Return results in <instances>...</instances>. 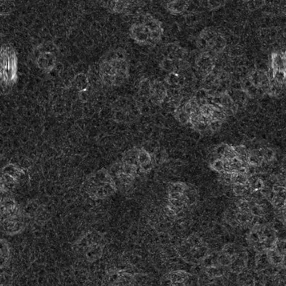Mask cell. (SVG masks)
Returning <instances> with one entry per match:
<instances>
[{"label":"cell","instance_id":"obj_13","mask_svg":"<svg viewBox=\"0 0 286 286\" xmlns=\"http://www.w3.org/2000/svg\"><path fill=\"white\" fill-rule=\"evenodd\" d=\"M110 11L116 14H130L135 9L133 3L127 1H111L106 4Z\"/></svg>","mask_w":286,"mask_h":286},{"label":"cell","instance_id":"obj_1","mask_svg":"<svg viewBox=\"0 0 286 286\" xmlns=\"http://www.w3.org/2000/svg\"><path fill=\"white\" fill-rule=\"evenodd\" d=\"M100 80L109 87L123 84L129 77V65L125 52L121 49L109 52L99 67Z\"/></svg>","mask_w":286,"mask_h":286},{"label":"cell","instance_id":"obj_3","mask_svg":"<svg viewBox=\"0 0 286 286\" xmlns=\"http://www.w3.org/2000/svg\"><path fill=\"white\" fill-rule=\"evenodd\" d=\"M84 189L89 197L94 200L104 199L117 191L113 178L106 169L91 175L85 181Z\"/></svg>","mask_w":286,"mask_h":286},{"label":"cell","instance_id":"obj_2","mask_svg":"<svg viewBox=\"0 0 286 286\" xmlns=\"http://www.w3.org/2000/svg\"><path fill=\"white\" fill-rule=\"evenodd\" d=\"M163 34L161 23L147 14L132 25L130 35L141 46H153L161 40Z\"/></svg>","mask_w":286,"mask_h":286},{"label":"cell","instance_id":"obj_14","mask_svg":"<svg viewBox=\"0 0 286 286\" xmlns=\"http://www.w3.org/2000/svg\"><path fill=\"white\" fill-rule=\"evenodd\" d=\"M165 83L173 89H182L186 85V78L178 72H171L166 76Z\"/></svg>","mask_w":286,"mask_h":286},{"label":"cell","instance_id":"obj_5","mask_svg":"<svg viewBox=\"0 0 286 286\" xmlns=\"http://www.w3.org/2000/svg\"><path fill=\"white\" fill-rule=\"evenodd\" d=\"M1 83L4 87H11L17 77V57L15 50L9 44L1 48Z\"/></svg>","mask_w":286,"mask_h":286},{"label":"cell","instance_id":"obj_4","mask_svg":"<svg viewBox=\"0 0 286 286\" xmlns=\"http://www.w3.org/2000/svg\"><path fill=\"white\" fill-rule=\"evenodd\" d=\"M178 252L184 261L196 264L209 254V248L200 237L192 235L178 247Z\"/></svg>","mask_w":286,"mask_h":286},{"label":"cell","instance_id":"obj_22","mask_svg":"<svg viewBox=\"0 0 286 286\" xmlns=\"http://www.w3.org/2000/svg\"><path fill=\"white\" fill-rule=\"evenodd\" d=\"M211 168L219 173L225 172L224 163L223 159H217L211 161L210 163Z\"/></svg>","mask_w":286,"mask_h":286},{"label":"cell","instance_id":"obj_6","mask_svg":"<svg viewBox=\"0 0 286 286\" xmlns=\"http://www.w3.org/2000/svg\"><path fill=\"white\" fill-rule=\"evenodd\" d=\"M198 48L201 52L209 53L217 57L224 50L226 40L214 28H206L200 33L197 40Z\"/></svg>","mask_w":286,"mask_h":286},{"label":"cell","instance_id":"obj_16","mask_svg":"<svg viewBox=\"0 0 286 286\" xmlns=\"http://www.w3.org/2000/svg\"><path fill=\"white\" fill-rule=\"evenodd\" d=\"M189 4L186 1H172L167 3V9L171 13L181 14L188 9Z\"/></svg>","mask_w":286,"mask_h":286},{"label":"cell","instance_id":"obj_10","mask_svg":"<svg viewBox=\"0 0 286 286\" xmlns=\"http://www.w3.org/2000/svg\"><path fill=\"white\" fill-rule=\"evenodd\" d=\"M165 285H186L198 283L194 275L182 271H174L165 276Z\"/></svg>","mask_w":286,"mask_h":286},{"label":"cell","instance_id":"obj_7","mask_svg":"<svg viewBox=\"0 0 286 286\" xmlns=\"http://www.w3.org/2000/svg\"><path fill=\"white\" fill-rule=\"evenodd\" d=\"M104 247V239L100 233H89L78 242L77 251L85 259L92 262L101 258Z\"/></svg>","mask_w":286,"mask_h":286},{"label":"cell","instance_id":"obj_15","mask_svg":"<svg viewBox=\"0 0 286 286\" xmlns=\"http://www.w3.org/2000/svg\"><path fill=\"white\" fill-rule=\"evenodd\" d=\"M271 71H285V56L282 52H275L272 54Z\"/></svg>","mask_w":286,"mask_h":286},{"label":"cell","instance_id":"obj_11","mask_svg":"<svg viewBox=\"0 0 286 286\" xmlns=\"http://www.w3.org/2000/svg\"><path fill=\"white\" fill-rule=\"evenodd\" d=\"M167 89L163 83L159 81L151 82V91L149 100L155 105H161L166 100Z\"/></svg>","mask_w":286,"mask_h":286},{"label":"cell","instance_id":"obj_20","mask_svg":"<svg viewBox=\"0 0 286 286\" xmlns=\"http://www.w3.org/2000/svg\"><path fill=\"white\" fill-rule=\"evenodd\" d=\"M175 116L180 123L186 124L189 122V115L187 114L184 108L183 104H181L178 108L175 109Z\"/></svg>","mask_w":286,"mask_h":286},{"label":"cell","instance_id":"obj_9","mask_svg":"<svg viewBox=\"0 0 286 286\" xmlns=\"http://www.w3.org/2000/svg\"><path fill=\"white\" fill-rule=\"evenodd\" d=\"M195 65L196 71L204 79L215 69L216 57L209 53L201 52L196 58Z\"/></svg>","mask_w":286,"mask_h":286},{"label":"cell","instance_id":"obj_17","mask_svg":"<svg viewBox=\"0 0 286 286\" xmlns=\"http://www.w3.org/2000/svg\"><path fill=\"white\" fill-rule=\"evenodd\" d=\"M74 83L76 88L80 93L87 91L89 87V79L84 74L80 73L74 79Z\"/></svg>","mask_w":286,"mask_h":286},{"label":"cell","instance_id":"obj_12","mask_svg":"<svg viewBox=\"0 0 286 286\" xmlns=\"http://www.w3.org/2000/svg\"><path fill=\"white\" fill-rule=\"evenodd\" d=\"M163 53L164 58L173 60H186L188 55L186 50L175 44H169L165 46Z\"/></svg>","mask_w":286,"mask_h":286},{"label":"cell","instance_id":"obj_19","mask_svg":"<svg viewBox=\"0 0 286 286\" xmlns=\"http://www.w3.org/2000/svg\"><path fill=\"white\" fill-rule=\"evenodd\" d=\"M151 91V82L148 79H145L140 83L139 86V94L141 98L149 100Z\"/></svg>","mask_w":286,"mask_h":286},{"label":"cell","instance_id":"obj_21","mask_svg":"<svg viewBox=\"0 0 286 286\" xmlns=\"http://www.w3.org/2000/svg\"><path fill=\"white\" fill-rule=\"evenodd\" d=\"M248 179V176L244 173L238 172L231 173V183L233 184L246 185Z\"/></svg>","mask_w":286,"mask_h":286},{"label":"cell","instance_id":"obj_18","mask_svg":"<svg viewBox=\"0 0 286 286\" xmlns=\"http://www.w3.org/2000/svg\"><path fill=\"white\" fill-rule=\"evenodd\" d=\"M268 261L272 265L278 266L283 263L284 261V256H281L279 253L276 252L274 249H270L266 251Z\"/></svg>","mask_w":286,"mask_h":286},{"label":"cell","instance_id":"obj_8","mask_svg":"<svg viewBox=\"0 0 286 286\" xmlns=\"http://www.w3.org/2000/svg\"><path fill=\"white\" fill-rule=\"evenodd\" d=\"M35 62L38 67L45 71L53 69L57 60V49L51 42L40 45L34 52Z\"/></svg>","mask_w":286,"mask_h":286},{"label":"cell","instance_id":"obj_23","mask_svg":"<svg viewBox=\"0 0 286 286\" xmlns=\"http://www.w3.org/2000/svg\"><path fill=\"white\" fill-rule=\"evenodd\" d=\"M274 250L276 251L281 256H285V242L284 240H277L276 242L275 246L274 247Z\"/></svg>","mask_w":286,"mask_h":286}]
</instances>
